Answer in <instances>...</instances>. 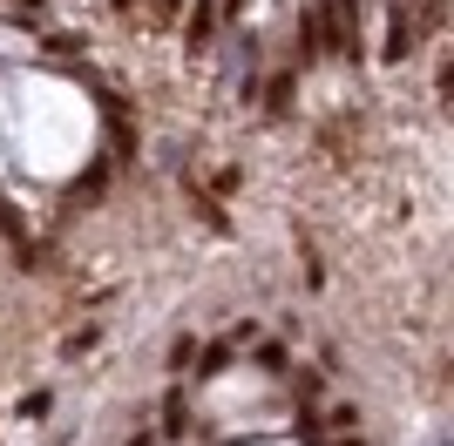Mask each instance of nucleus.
Instances as JSON below:
<instances>
[{
    "label": "nucleus",
    "instance_id": "nucleus-1",
    "mask_svg": "<svg viewBox=\"0 0 454 446\" xmlns=\"http://www.w3.org/2000/svg\"><path fill=\"white\" fill-rule=\"evenodd\" d=\"M325 27H333V48L346 61H366V41H360V0H325Z\"/></svg>",
    "mask_w": 454,
    "mask_h": 446
},
{
    "label": "nucleus",
    "instance_id": "nucleus-2",
    "mask_svg": "<svg viewBox=\"0 0 454 446\" xmlns=\"http://www.w3.org/2000/svg\"><path fill=\"white\" fill-rule=\"evenodd\" d=\"M95 102H102V122H109V142H115V156L129 163L136 156V109L122 102L115 88H95Z\"/></svg>",
    "mask_w": 454,
    "mask_h": 446
},
{
    "label": "nucleus",
    "instance_id": "nucleus-3",
    "mask_svg": "<svg viewBox=\"0 0 454 446\" xmlns=\"http://www.w3.org/2000/svg\"><path fill=\"white\" fill-rule=\"evenodd\" d=\"M210 35H217V0H197V14H190V27H184V48H190V55H204Z\"/></svg>",
    "mask_w": 454,
    "mask_h": 446
},
{
    "label": "nucleus",
    "instance_id": "nucleus-4",
    "mask_svg": "<svg viewBox=\"0 0 454 446\" xmlns=\"http://www.w3.org/2000/svg\"><path fill=\"white\" fill-rule=\"evenodd\" d=\"M299 48H305V61L333 48V27H325V7H305V20H299Z\"/></svg>",
    "mask_w": 454,
    "mask_h": 446
},
{
    "label": "nucleus",
    "instance_id": "nucleus-5",
    "mask_svg": "<svg viewBox=\"0 0 454 446\" xmlns=\"http://www.w3.org/2000/svg\"><path fill=\"white\" fill-rule=\"evenodd\" d=\"M95 196H109V156L89 163V176H75V189H68V204H95Z\"/></svg>",
    "mask_w": 454,
    "mask_h": 446
},
{
    "label": "nucleus",
    "instance_id": "nucleus-6",
    "mask_svg": "<svg viewBox=\"0 0 454 446\" xmlns=\"http://www.w3.org/2000/svg\"><path fill=\"white\" fill-rule=\"evenodd\" d=\"M407 48H414V14H407V7H394V35H387V61H407Z\"/></svg>",
    "mask_w": 454,
    "mask_h": 446
},
{
    "label": "nucleus",
    "instance_id": "nucleus-7",
    "mask_svg": "<svg viewBox=\"0 0 454 446\" xmlns=\"http://www.w3.org/2000/svg\"><path fill=\"white\" fill-rule=\"evenodd\" d=\"M184 427H190V406H184V392H163V433H170V440H184Z\"/></svg>",
    "mask_w": 454,
    "mask_h": 446
},
{
    "label": "nucleus",
    "instance_id": "nucleus-8",
    "mask_svg": "<svg viewBox=\"0 0 454 446\" xmlns=\"http://www.w3.org/2000/svg\"><path fill=\"white\" fill-rule=\"evenodd\" d=\"M265 109H271V115H285V109H292V68H285V74H271V88H265Z\"/></svg>",
    "mask_w": 454,
    "mask_h": 446
},
{
    "label": "nucleus",
    "instance_id": "nucleus-9",
    "mask_svg": "<svg viewBox=\"0 0 454 446\" xmlns=\"http://www.w3.org/2000/svg\"><path fill=\"white\" fill-rule=\"evenodd\" d=\"M224 365H231V338H217V345L197 352V372H204V379H210V372H224Z\"/></svg>",
    "mask_w": 454,
    "mask_h": 446
},
{
    "label": "nucleus",
    "instance_id": "nucleus-10",
    "mask_svg": "<svg viewBox=\"0 0 454 446\" xmlns=\"http://www.w3.org/2000/svg\"><path fill=\"white\" fill-rule=\"evenodd\" d=\"M190 204H197V217H204L210 230H217V237H224V230H231V217H224V210H217V204H210L204 189H190Z\"/></svg>",
    "mask_w": 454,
    "mask_h": 446
},
{
    "label": "nucleus",
    "instance_id": "nucleus-11",
    "mask_svg": "<svg viewBox=\"0 0 454 446\" xmlns=\"http://www.w3.org/2000/svg\"><path fill=\"white\" fill-rule=\"evenodd\" d=\"M0 237H14V243H27V223H20V210L0 196Z\"/></svg>",
    "mask_w": 454,
    "mask_h": 446
},
{
    "label": "nucleus",
    "instance_id": "nucleus-12",
    "mask_svg": "<svg viewBox=\"0 0 454 446\" xmlns=\"http://www.w3.org/2000/svg\"><path fill=\"white\" fill-rule=\"evenodd\" d=\"M82 48H89L82 35H48V55H82Z\"/></svg>",
    "mask_w": 454,
    "mask_h": 446
},
{
    "label": "nucleus",
    "instance_id": "nucleus-13",
    "mask_svg": "<svg viewBox=\"0 0 454 446\" xmlns=\"http://www.w3.org/2000/svg\"><path fill=\"white\" fill-rule=\"evenodd\" d=\"M48 406H55V392H27V399H20V412H27V419H41Z\"/></svg>",
    "mask_w": 454,
    "mask_h": 446
},
{
    "label": "nucleus",
    "instance_id": "nucleus-14",
    "mask_svg": "<svg viewBox=\"0 0 454 446\" xmlns=\"http://www.w3.org/2000/svg\"><path fill=\"white\" fill-rule=\"evenodd\" d=\"M258 365H265V372H285V345H258Z\"/></svg>",
    "mask_w": 454,
    "mask_h": 446
},
{
    "label": "nucleus",
    "instance_id": "nucleus-15",
    "mask_svg": "<svg viewBox=\"0 0 454 446\" xmlns=\"http://www.w3.org/2000/svg\"><path fill=\"white\" fill-rule=\"evenodd\" d=\"M184 14V0H156V20H176Z\"/></svg>",
    "mask_w": 454,
    "mask_h": 446
},
{
    "label": "nucleus",
    "instance_id": "nucleus-16",
    "mask_svg": "<svg viewBox=\"0 0 454 446\" xmlns=\"http://www.w3.org/2000/svg\"><path fill=\"white\" fill-rule=\"evenodd\" d=\"M41 7H48V0H20V20H35V14H41Z\"/></svg>",
    "mask_w": 454,
    "mask_h": 446
},
{
    "label": "nucleus",
    "instance_id": "nucleus-17",
    "mask_svg": "<svg viewBox=\"0 0 454 446\" xmlns=\"http://www.w3.org/2000/svg\"><path fill=\"white\" fill-rule=\"evenodd\" d=\"M305 446H325V440H305ZM340 446H373V440H340Z\"/></svg>",
    "mask_w": 454,
    "mask_h": 446
},
{
    "label": "nucleus",
    "instance_id": "nucleus-18",
    "mask_svg": "<svg viewBox=\"0 0 454 446\" xmlns=\"http://www.w3.org/2000/svg\"><path fill=\"white\" fill-rule=\"evenodd\" d=\"M129 446H156V440H150V433H136V440H129Z\"/></svg>",
    "mask_w": 454,
    "mask_h": 446
},
{
    "label": "nucleus",
    "instance_id": "nucleus-19",
    "mask_svg": "<svg viewBox=\"0 0 454 446\" xmlns=\"http://www.w3.org/2000/svg\"><path fill=\"white\" fill-rule=\"evenodd\" d=\"M115 7H136V0H115Z\"/></svg>",
    "mask_w": 454,
    "mask_h": 446
}]
</instances>
